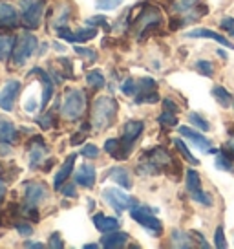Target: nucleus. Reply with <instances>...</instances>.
I'll return each instance as SVG.
<instances>
[{
    "instance_id": "bb28decb",
    "label": "nucleus",
    "mask_w": 234,
    "mask_h": 249,
    "mask_svg": "<svg viewBox=\"0 0 234 249\" xmlns=\"http://www.w3.org/2000/svg\"><path fill=\"white\" fill-rule=\"evenodd\" d=\"M185 187H187V191L190 195L196 193V191H201V178H200V174L194 169H188L185 172Z\"/></svg>"
},
{
    "instance_id": "5fc2aeb1",
    "label": "nucleus",
    "mask_w": 234,
    "mask_h": 249,
    "mask_svg": "<svg viewBox=\"0 0 234 249\" xmlns=\"http://www.w3.org/2000/svg\"><path fill=\"white\" fill-rule=\"evenodd\" d=\"M24 248H44V244H40V242H24Z\"/></svg>"
},
{
    "instance_id": "49530a36",
    "label": "nucleus",
    "mask_w": 234,
    "mask_h": 249,
    "mask_svg": "<svg viewBox=\"0 0 234 249\" xmlns=\"http://www.w3.org/2000/svg\"><path fill=\"white\" fill-rule=\"evenodd\" d=\"M77 183H66V185H61V193L64 196H68V198H77V189H75Z\"/></svg>"
},
{
    "instance_id": "ea45409f",
    "label": "nucleus",
    "mask_w": 234,
    "mask_h": 249,
    "mask_svg": "<svg viewBox=\"0 0 234 249\" xmlns=\"http://www.w3.org/2000/svg\"><path fill=\"white\" fill-rule=\"evenodd\" d=\"M86 26H94V28L101 26V28H104V31H110V24L106 22V18H104L102 15H97V17L88 18V20H86Z\"/></svg>"
},
{
    "instance_id": "3c124183",
    "label": "nucleus",
    "mask_w": 234,
    "mask_h": 249,
    "mask_svg": "<svg viewBox=\"0 0 234 249\" xmlns=\"http://www.w3.org/2000/svg\"><path fill=\"white\" fill-rule=\"evenodd\" d=\"M231 136H233V138L223 145V150H225V154L229 156V158H233L234 160V134H231Z\"/></svg>"
},
{
    "instance_id": "f704fd0d",
    "label": "nucleus",
    "mask_w": 234,
    "mask_h": 249,
    "mask_svg": "<svg viewBox=\"0 0 234 249\" xmlns=\"http://www.w3.org/2000/svg\"><path fill=\"white\" fill-rule=\"evenodd\" d=\"M192 200L198 203H201V205H205V207H211L212 205V196L209 195V193H205V191H196V193H192Z\"/></svg>"
},
{
    "instance_id": "f3484780",
    "label": "nucleus",
    "mask_w": 234,
    "mask_h": 249,
    "mask_svg": "<svg viewBox=\"0 0 234 249\" xmlns=\"http://www.w3.org/2000/svg\"><path fill=\"white\" fill-rule=\"evenodd\" d=\"M48 154V147L40 136H35L30 143V167L37 169L42 163V158Z\"/></svg>"
},
{
    "instance_id": "c85d7f7f",
    "label": "nucleus",
    "mask_w": 234,
    "mask_h": 249,
    "mask_svg": "<svg viewBox=\"0 0 234 249\" xmlns=\"http://www.w3.org/2000/svg\"><path fill=\"white\" fill-rule=\"evenodd\" d=\"M86 83L94 90H101L102 86L106 85V79H104V75L99 70H90L86 73Z\"/></svg>"
},
{
    "instance_id": "2eb2a0df",
    "label": "nucleus",
    "mask_w": 234,
    "mask_h": 249,
    "mask_svg": "<svg viewBox=\"0 0 234 249\" xmlns=\"http://www.w3.org/2000/svg\"><path fill=\"white\" fill-rule=\"evenodd\" d=\"M32 73L39 75V81H40V85H42V99H40V107H42V108H46L48 103H50V99L53 97V90H55V85H53V81H51V75H50V73H46L42 68H33Z\"/></svg>"
},
{
    "instance_id": "a878e982",
    "label": "nucleus",
    "mask_w": 234,
    "mask_h": 249,
    "mask_svg": "<svg viewBox=\"0 0 234 249\" xmlns=\"http://www.w3.org/2000/svg\"><path fill=\"white\" fill-rule=\"evenodd\" d=\"M211 93L221 108H229L233 105V95L227 92V88H223V86H214Z\"/></svg>"
},
{
    "instance_id": "1a4fd4ad",
    "label": "nucleus",
    "mask_w": 234,
    "mask_h": 249,
    "mask_svg": "<svg viewBox=\"0 0 234 249\" xmlns=\"http://www.w3.org/2000/svg\"><path fill=\"white\" fill-rule=\"evenodd\" d=\"M55 31H57L59 39L66 40V42H75V44L88 42V40H92L97 35V28H94V26H86V28L77 31H71L66 26H61V28H55Z\"/></svg>"
},
{
    "instance_id": "cd10ccee",
    "label": "nucleus",
    "mask_w": 234,
    "mask_h": 249,
    "mask_svg": "<svg viewBox=\"0 0 234 249\" xmlns=\"http://www.w3.org/2000/svg\"><path fill=\"white\" fill-rule=\"evenodd\" d=\"M190 240H192L190 233H185V231H180V229L172 231V246H176V248H192L194 244Z\"/></svg>"
},
{
    "instance_id": "a211bd4d",
    "label": "nucleus",
    "mask_w": 234,
    "mask_h": 249,
    "mask_svg": "<svg viewBox=\"0 0 234 249\" xmlns=\"http://www.w3.org/2000/svg\"><path fill=\"white\" fill-rule=\"evenodd\" d=\"M104 150L108 152L112 158H116V160H126L130 152H132V148L126 145L123 140H117V138H110L106 140L104 143Z\"/></svg>"
},
{
    "instance_id": "f257e3e1",
    "label": "nucleus",
    "mask_w": 234,
    "mask_h": 249,
    "mask_svg": "<svg viewBox=\"0 0 234 249\" xmlns=\"http://www.w3.org/2000/svg\"><path fill=\"white\" fill-rule=\"evenodd\" d=\"M119 112V105L114 97H97L92 107V126L97 132L106 130L114 124Z\"/></svg>"
},
{
    "instance_id": "39448f33",
    "label": "nucleus",
    "mask_w": 234,
    "mask_h": 249,
    "mask_svg": "<svg viewBox=\"0 0 234 249\" xmlns=\"http://www.w3.org/2000/svg\"><path fill=\"white\" fill-rule=\"evenodd\" d=\"M37 48H39V40L35 35L32 33H24L20 39H17L15 50H13V55H11V62L15 66H22L28 62L30 57L37 53Z\"/></svg>"
},
{
    "instance_id": "b1692460",
    "label": "nucleus",
    "mask_w": 234,
    "mask_h": 249,
    "mask_svg": "<svg viewBox=\"0 0 234 249\" xmlns=\"http://www.w3.org/2000/svg\"><path fill=\"white\" fill-rule=\"evenodd\" d=\"M15 44H17L15 35H0V62H6L8 59H11Z\"/></svg>"
},
{
    "instance_id": "de8ad7c7",
    "label": "nucleus",
    "mask_w": 234,
    "mask_h": 249,
    "mask_svg": "<svg viewBox=\"0 0 234 249\" xmlns=\"http://www.w3.org/2000/svg\"><path fill=\"white\" fill-rule=\"evenodd\" d=\"M50 248H53V249H63L64 248V242H63V238H61V234L59 233H53L51 236H50Z\"/></svg>"
},
{
    "instance_id": "c756f323",
    "label": "nucleus",
    "mask_w": 234,
    "mask_h": 249,
    "mask_svg": "<svg viewBox=\"0 0 234 249\" xmlns=\"http://www.w3.org/2000/svg\"><path fill=\"white\" fill-rule=\"evenodd\" d=\"M174 147L178 148V152L183 156V160H187L190 165H200V160L190 154V150H188V147L185 145V143H183V140L176 138V140H174Z\"/></svg>"
},
{
    "instance_id": "e433bc0d",
    "label": "nucleus",
    "mask_w": 234,
    "mask_h": 249,
    "mask_svg": "<svg viewBox=\"0 0 234 249\" xmlns=\"http://www.w3.org/2000/svg\"><path fill=\"white\" fill-rule=\"evenodd\" d=\"M157 121L163 124V126H176V124H178V117H176V114H172V112H167V110H165L163 114L157 117Z\"/></svg>"
},
{
    "instance_id": "9d476101",
    "label": "nucleus",
    "mask_w": 234,
    "mask_h": 249,
    "mask_svg": "<svg viewBox=\"0 0 234 249\" xmlns=\"http://www.w3.org/2000/svg\"><path fill=\"white\" fill-rule=\"evenodd\" d=\"M157 90L156 79L152 77H141L137 81V97H135V105H143V103H157L159 101V93Z\"/></svg>"
},
{
    "instance_id": "09e8293b",
    "label": "nucleus",
    "mask_w": 234,
    "mask_h": 249,
    "mask_svg": "<svg viewBox=\"0 0 234 249\" xmlns=\"http://www.w3.org/2000/svg\"><path fill=\"white\" fill-rule=\"evenodd\" d=\"M88 128H90V126H88V124H84V126H83V130L73 136V140L70 141L71 145H79V143H83V141L86 140V132H88Z\"/></svg>"
},
{
    "instance_id": "a18cd8bd",
    "label": "nucleus",
    "mask_w": 234,
    "mask_h": 249,
    "mask_svg": "<svg viewBox=\"0 0 234 249\" xmlns=\"http://www.w3.org/2000/svg\"><path fill=\"white\" fill-rule=\"evenodd\" d=\"M219 26H221V30L223 31L231 33V37L234 39V18L233 17H223V18L219 20Z\"/></svg>"
},
{
    "instance_id": "5701e85b",
    "label": "nucleus",
    "mask_w": 234,
    "mask_h": 249,
    "mask_svg": "<svg viewBox=\"0 0 234 249\" xmlns=\"http://www.w3.org/2000/svg\"><path fill=\"white\" fill-rule=\"evenodd\" d=\"M106 176H108L112 181H116L119 187H123V189H132V178H130V174L126 171L125 167H114V169H110L106 172Z\"/></svg>"
},
{
    "instance_id": "9b49d317",
    "label": "nucleus",
    "mask_w": 234,
    "mask_h": 249,
    "mask_svg": "<svg viewBox=\"0 0 234 249\" xmlns=\"http://www.w3.org/2000/svg\"><path fill=\"white\" fill-rule=\"evenodd\" d=\"M20 93V83L18 81H8L0 92V108L4 112H11L15 108V101Z\"/></svg>"
},
{
    "instance_id": "20e7f679",
    "label": "nucleus",
    "mask_w": 234,
    "mask_h": 249,
    "mask_svg": "<svg viewBox=\"0 0 234 249\" xmlns=\"http://www.w3.org/2000/svg\"><path fill=\"white\" fill-rule=\"evenodd\" d=\"M156 211L147 207V205H135L130 209V216L139 224L143 229H147L152 236H161L163 234V224L159 218L154 216Z\"/></svg>"
},
{
    "instance_id": "2f4dec72",
    "label": "nucleus",
    "mask_w": 234,
    "mask_h": 249,
    "mask_svg": "<svg viewBox=\"0 0 234 249\" xmlns=\"http://www.w3.org/2000/svg\"><path fill=\"white\" fill-rule=\"evenodd\" d=\"M188 121L194 124L196 128H200V130H203V132H209L211 130V124H209V121L205 119V117H201L200 114H196V112H192V114H188Z\"/></svg>"
},
{
    "instance_id": "dca6fc26",
    "label": "nucleus",
    "mask_w": 234,
    "mask_h": 249,
    "mask_svg": "<svg viewBox=\"0 0 234 249\" xmlns=\"http://www.w3.org/2000/svg\"><path fill=\"white\" fill-rule=\"evenodd\" d=\"M95 179H97V172L90 163H83L73 174V181L84 189H92L95 185Z\"/></svg>"
},
{
    "instance_id": "6e6d98bb",
    "label": "nucleus",
    "mask_w": 234,
    "mask_h": 249,
    "mask_svg": "<svg viewBox=\"0 0 234 249\" xmlns=\"http://www.w3.org/2000/svg\"><path fill=\"white\" fill-rule=\"evenodd\" d=\"M99 248V244H86L84 249H97Z\"/></svg>"
},
{
    "instance_id": "aec40b11",
    "label": "nucleus",
    "mask_w": 234,
    "mask_h": 249,
    "mask_svg": "<svg viewBox=\"0 0 234 249\" xmlns=\"http://www.w3.org/2000/svg\"><path fill=\"white\" fill-rule=\"evenodd\" d=\"M126 242H128V234L121 233V231L117 229V231H110V233L102 234L101 246L106 249H119V248H125Z\"/></svg>"
},
{
    "instance_id": "c9c22d12",
    "label": "nucleus",
    "mask_w": 234,
    "mask_h": 249,
    "mask_svg": "<svg viewBox=\"0 0 234 249\" xmlns=\"http://www.w3.org/2000/svg\"><path fill=\"white\" fill-rule=\"evenodd\" d=\"M194 68L205 77H212V73H214V66H212L211 61H198L194 64Z\"/></svg>"
},
{
    "instance_id": "ddd939ff",
    "label": "nucleus",
    "mask_w": 234,
    "mask_h": 249,
    "mask_svg": "<svg viewBox=\"0 0 234 249\" xmlns=\"http://www.w3.org/2000/svg\"><path fill=\"white\" fill-rule=\"evenodd\" d=\"M185 37H188V39H212V40H216V42H219L221 46H227L229 50H234V44L227 39V37H223V35H219V33H216V31H212V30H207V28L190 30L185 33Z\"/></svg>"
},
{
    "instance_id": "4be33fe9",
    "label": "nucleus",
    "mask_w": 234,
    "mask_h": 249,
    "mask_svg": "<svg viewBox=\"0 0 234 249\" xmlns=\"http://www.w3.org/2000/svg\"><path fill=\"white\" fill-rule=\"evenodd\" d=\"M73 165H75V154H70L68 158H66V161L63 163V167H61V171L55 174L53 178V189H61V185H64L66 183V179L70 178V174L73 172Z\"/></svg>"
},
{
    "instance_id": "7c9ffc66",
    "label": "nucleus",
    "mask_w": 234,
    "mask_h": 249,
    "mask_svg": "<svg viewBox=\"0 0 234 249\" xmlns=\"http://www.w3.org/2000/svg\"><path fill=\"white\" fill-rule=\"evenodd\" d=\"M198 6H200L198 0H176V2H174V9H176L178 13H183V15L190 13V11L196 9Z\"/></svg>"
},
{
    "instance_id": "864d4df0",
    "label": "nucleus",
    "mask_w": 234,
    "mask_h": 249,
    "mask_svg": "<svg viewBox=\"0 0 234 249\" xmlns=\"http://www.w3.org/2000/svg\"><path fill=\"white\" fill-rule=\"evenodd\" d=\"M6 193H8V187H6V181L0 178V202L4 200V196H6Z\"/></svg>"
},
{
    "instance_id": "a19ab883",
    "label": "nucleus",
    "mask_w": 234,
    "mask_h": 249,
    "mask_svg": "<svg viewBox=\"0 0 234 249\" xmlns=\"http://www.w3.org/2000/svg\"><path fill=\"white\" fill-rule=\"evenodd\" d=\"M121 90L125 95H135L137 93V83L134 79H125V83L121 85Z\"/></svg>"
},
{
    "instance_id": "7ed1b4c3",
    "label": "nucleus",
    "mask_w": 234,
    "mask_h": 249,
    "mask_svg": "<svg viewBox=\"0 0 234 249\" xmlns=\"http://www.w3.org/2000/svg\"><path fill=\"white\" fill-rule=\"evenodd\" d=\"M163 22V15H161V11L156 8V6H149V8H145L141 11V15L134 20V26H135V33H137V37L139 39H145V37H149V33L159 28Z\"/></svg>"
},
{
    "instance_id": "423d86ee",
    "label": "nucleus",
    "mask_w": 234,
    "mask_h": 249,
    "mask_svg": "<svg viewBox=\"0 0 234 249\" xmlns=\"http://www.w3.org/2000/svg\"><path fill=\"white\" fill-rule=\"evenodd\" d=\"M102 198H104V202L108 203L116 213H125V211H130L132 207L137 205L135 198L126 195L125 191H121L117 187H106V189H102Z\"/></svg>"
},
{
    "instance_id": "6e6552de",
    "label": "nucleus",
    "mask_w": 234,
    "mask_h": 249,
    "mask_svg": "<svg viewBox=\"0 0 234 249\" xmlns=\"http://www.w3.org/2000/svg\"><path fill=\"white\" fill-rule=\"evenodd\" d=\"M50 195L48 187L42 181H26L24 183V205L28 207H39Z\"/></svg>"
},
{
    "instance_id": "412c9836",
    "label": "nucleus",
    "mask_w": 234,
    "mask_h": 249,
    "mask_svg": "<svg viewBox=\"0 0 234 249\" xmlns=\"http://www.w3.org/2000/svg\"><path fill=\"white\" fill-rule=\"evenodd\" d=\"M92 222H94L95 229H97V231H101L102 234L110 233V231H117L119 226H121L117 218L106 216V214H102V213L94 214V216H92Z\"/></svg>"
},
{
    "instance_id": "473e14b6",
    "label": "nucleus",
    "mask_w": 234,
    "mask_h": 249,
    "mask_svg": "<svg viewBox=\"0 0 234 249\" xmlns=\"http://www.w3.org/2000/svg\"><path fill=\"white\" fill-rule=\"evenodd\" d=\"M216 167H218L219 171L233 172V158H229L225 152L221 154V150H219L218 154H216Z\"/></svg>"
},
{
    "instance_id": "4c0bfd02",
    "label": "nucleus",
    "mask_w": 234,
    "mask_h": 249,
    "mask_svg": "<svg viewBox=\"0 0 234 249\" xmlns=\"http://www.w3.org/2000/svg\"><path fill=\"white\" fill-rule=\"evenodd\" d=\"M75 52H77V55L84 57L86 61H90V62L97 61V52H95V50H90V48H84V46H75Z\"/></svg>"
},
{
    "instance_id": "72a5a7b5",
    "label": "nucleus",
    "mask_w": 234,
    "mask_h": 249,
    "mask_svg": "<svg viewBox=\"0 0 234 249\" xmlns=\"http://www.w3.org/2000/svg\"><path fill=\"white\" fill-rule=\"evenodd\" d=\"M95 8L101 9V11H112V9H117L125 0H94Z\"/></svg>"
},
{
    "instance_id": "c03bdc74",
    "label": "nucleus",
    "mask_w": 234,
    "mask_h": 249,
    "mask_svg": "<svg viewBox=\"0 0 234 249\" xmlns=\"http://www.w3.org/2000/svg\"><path fill=\"white\" fill-rule=\"evenodd\" d=\"M81 156H84L88 160H94V158L99 156V148L95 147V145H92V143H88V145H84V147L81 148Z\"/></svg>"
},
{
    "instance_id": "58836bf2",
    "label": "nucleus",
    "mask_w": 234,
    "mask_h": 249,
    "mask_svg": "<svg viewBox=\"0 0 234 249\" xmlns=\"http://www.w3.org/2000/svg\"><path fill=\"white\" fill-rule=\"evenodd\" d=\"M15 229L20 236H32L33 234V226L30 222H15Z\"/></svg>"
},
{
    "instance_id": "393cba45",
    "label": "nucleus",
    "mask_w": 234,
    "mask_h": 249,
    "mask_svg": "<svg viewBox=\"0 0 234 249\" xmlns=\"http://www.w3.org/2000/svg\"><path fill=\"white\" fill-rule=\"evenodd\" d=\"M18 138L15 124L8 119H0V143H13Z\"/></svg>"
},
{
    "instance_id": "79ce46f5",
    "label": "nucleus",
    "mask_w": 234,
    "mask_h": 249,
    "mask_svg": "<svg viewBox=\"0 0 234 249\" xmlns=\"http://www.w3.org/2000/svg\"><path fill=\"white\" fill-rule=\"evenodd\" d=\"M214 246L218 249H225L227 248V240H225V234H223V227L218 226L216 233H214Z\"/></svg>"
},
{
    "instance_id": "603ef678",
    "label": "nucleus",
    "mask_w": 234,
    "mask_h": 249,
    "mask_svg": "<svg viewBox=\"0 0 234 249\" xmlns=\"http://www.w3.org/2000/svg\"><path fill=\"white\" fill-rule=\"evenodd\" d=\"M57 61L63 64V68L64 70H68V77H73V66H71V61L70 59H64V57H61V59H57Z\"/></svg>"
},
{
    "instance_id": "0eeeda50",
    "label": "nucleus",
    "mask_w": 234,
    "mask_h": 249,
    "mask_svg": "<svg viewBox=\"0 0 234 249\" xmlns=\"http://www.w3.org/2000/svg\"><path fill=\"white\" fill-rule=\"evenodd\" d=\"M22 24L30 30L39 28L46 9V0H22Z\"/></svg>"
},
{
    "instance_id": "f03ea898",
    "label": "nucleus",
    "mask_w": 234,
    "mask_h": 249,
    "mask_svg": "<svg viewBox=\"0 0 234 249\" xmlns=\"http://www.w3.org/2000/svg\"><path fill=\"white\" fill-rule=\"evenodd\" d=\"M86 110V93L83 90H68L63 95V105H61V112H63L64 119L68 121H79L81 116Z\"/></svg>"
},
{
    "instance_id": "f8f14e48",
    "label": "nucleus",
    "mask_w": 234,
    "mask_h": 249,
    "mask_svg": "<svg viewBox=\"0 0 234 249\" xmlns=\"http://www.w3.org/2000/svg\"><path fill=\"white\" fill-rule=\"evenodd\" d=\"M178 132L183 138H187L198 150H201V152H209L211 150V141H209V138H205L203 134H200L194 128H190V126H178Z\"/></svg>"
},
{
    "instance_id": "37998d69",
    "label": "nucleus",
    "mask_w": 234,
    "mask_h": 249,
    "mask_svg": "<svg viewBox=\"0 0 234 249\" xmlns=\"http://www.w3.org/2000/svg\"><path fill=\"white\" fill-rule=\"evenodd\" d=\"M53 121L55 117L51 112H48V114H44V116H40L39 119H37V123H39L40 128H44V130H48V128H51L53 126Z\"/></svg>"
},
{
    "instance_id": "6ab92c4d",
    "label": "nucleus",
    "mask_w": 234,
    "mask_h": 249,
    "mask_svg": "<svg viewBox=\"0 0 234 249\" xmlns=\"http://www.w3.org/2000/svg\"><path fill=\"white\" fill-rule=\"evenodd\" d=\"M143 130H145V123H143V121H128V123H125V126H123V138H121V140L125 141L130 148H134L135 141L139 140V136L143 134Z\"/></svg>"
},
{
    "instance_id": "4468645a",
    "label": "nucleus",
    "mask_w": 234,
    "mask_h": 249,
    "mask_svg": "<svg viewBox=\"0 0 234 249\" xmlns=\"http://www.w3.org/2000/svg\"><path fill=\"white\" fill-rule=\"evenodd\" d=\"M20 17L9 4H0V30H15L20 26Z\"/></svg>"
},
{
    "instance_id": "8fccbe9b",
    "label": "nucleus",
    "mask_w": 234,
    "mask_h": 249,
    "mask_svg": "<svg viewBox=\"0 0 234 249\" xmlns=\"http://www.w3.org/2000/svg\"><path fill=\"white\" fill-rule=\"evenodd\" d=\"M163 108L167 112H172V114H178L180 112V107L172 101V99H163Z\"/></svg>"
}]
</instances>
